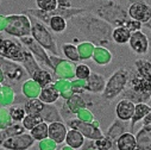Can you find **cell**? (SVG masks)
I'll return each mask as SVG.
<instances>
[{
    "instance_id": "7c38bea8",
    "label": "cell",
    "mask_w": 151,
    "mask_h": 150,
    "mask_svg": "<svg viewBox=\"0 0 151 150\" xmlns=\"http://www.w3.org/2000/svg\"><path fill=\"white\" fill-rule=\"evenodd\" d=\"M105 85H106V80H105V78L102 76V75L91 73L88 79L85 80L83 89L93 92V93H99V92H104Z\"/></svg>"
},
{
    "instance_id": "1f68e13d",
    "label": "cell",
    "mask_w": 151,
    "mask_h": 150,
    "mask_svg": "<svg viewBox=\"0 0 151 150\" xmlns=\"http://www.w3.org/2000/svg\"><path fill=\"white\" fill-rule=\"evenodd\" d=\"M23 128L26 129V130H32L36 125H38L40 123H42V117L41 116H29V115H25V117L23 118Z\"/></svg>"
},
{
    "instance_id": "83f0119b",
    "label": "cell",
    "mask_w": 151,
    "mask_h": 150,
    "mask_svg": "<svg viewBox=\"0 0 151 150\" xmlns=\"http://www.w3.org/2000/svg\"><path fill=\"white\" fill-rule=\"evenodd\" d=\"M62 53L65 56V58L70 62H79L80 57L78 54V48L73 43H64L62 45Z\"/></svg>"
},
{
    "instance_id": "d6a6232c",
    "label": "cell",
    "mask_w": 151,
    "mask_h": 150,
    "mask_svg": "<svg viewBox=\"0 0 151 150\" xmlns=\"http://www.w3.org/2000/svg\"><path fill=\"white\" fill-rule=\"evenodd\" d=\"M9 115L14 122H22L23 118L25 117V111L24 107L20 105H13L9 110Z\"/></svg>"
},
{
    "instance_id": "44dd1931",
    "label": "cell",
    "mask_w": 151,
    "mask_h": 150,
    "mask_svg": "<svg viewBox=\"0 0 151 150\" xmlns=\"http://www.w3.org/2000/svg\"><path fill=\"white\" fill-rule=\"evenodd\" d=\"M117 146L119 150H136L137 141L132 133H123L117 142Z\"/></svg>"
},
{
    "instance_id": "52a82bcc",
    "label": "cell",
    "mask_w": 151,
    "mask_h": 150,
    "mask_svg": "<svg viewBox=\"0 0 151 150\" xmlns=\"http://www.w3.org/2000/svg\"><path fill=\"white\" fill-rule=\"evenodd\" d=\"M127 16L130 19L136 20L140 24H149L151 19V9L149 4L136 1L129 6Z\"/></svg>"
},
{
    "instance_id": "2e32d148",
    "label": "cell",
    "mask_w": 151,
    "mask_h": 150,
    "mask_svg": "<svg viewBox=\"0 0 151 150\" xmlns=\"http://www.w3.org/2000/svg\"><path fill=\"white\" fill-rule=\"evenodd\" d=\"M92 58L94 60V62L96 64L105 66V64H108L112 61V53L102 45H95Z\"/></svg>"
},
{
    "instance_id": "4fadbf2b",
    "label": "cell",
    "mask_w": 151,
    "mask_h": 150,
    "mask_svg": "<svg viewBox=\"0 0 151 150\" xmlns=\"http://www.w3.org/2000/svg\"><path fill=\"white\" fill-rule=\"evenodd\" d=\"M134 112V102L129 99H123L117 104L116 115L120 120H131Z\"/></svg>"
},
{
    "instance_id": "836d02e7",
    "label": "cell",
    "mask_w": 151,
    "mask_h": 150,
    "mask_svg": "<svg viewBox=\"0 0 151 150\" xmlns=\"http://www.w3.org/2000/svg\"><path fill=\"white\" fill-rule=\"evenodd\" d=\"M125 27L130 31V32H134V31H142V27H143V24L136 22V20H132V19H129L127 23L125 24Z\"/></svg>"
},
{
    "instance_id": "5b68a950",
    "label": "cell",
    "mask_w": 151,
    "mask_h": 150,
    "mask_svg": "<svg viewBox=\"0 0 151 150\" xmlns=\"http://www.w3.org/2000/svg\"><path fill=\"white\" fill-rule=\"evenodd\" d=\"M129 76H130V73L125 68H120L116 70L112 76L108 79V81H106L102 95L106 99H113L117 95H119L126 87Z\"/></svg>"
},
{
    "instance_id": "6da1fadb",
    "label": "cell",
    "mask_w": 151,
    "mask_h": 150,
    "mask_svg": "<svg viewBox=\"0 0 151 150\" xmlns=\"http://www.w3.org/2000/svg\"><path fill=\"white\" fill-rule=\"evenodd\" d=\"M70 20L76 25L79 31L85 37L91 40L89 42H92L93 44L96 43L104 47V44L112 42L111 33L113 27L106 22H104L102 19H100L96 14H93L86 11L85 13L74 17Z\"/></svg>"
},
{
    "instance_id": "8992f818",
    "label": "cell",
    "mask_w": 151,
    "mask_h": 150,
    "mask_svg": "<svg viewBox=\"0 0 151 150\" xmlns=\"http://www.w3.org/2000/svg\"><path fill=\"white\" fill-rule=\"evenodd\" d=\"M19 43L33 56V58L37 61L38 64H44L49 68H51L54 70V66L51 64V61L49 58V54L37 43L31 36H26V37H22L18 40Z\"/></svg>"
},
{
    "instance_id": "3957f363",
    "label": "cell",
    "mask_w": 151,
    "mask_h": 150,
    "mask_svg": "<svg viewBox=\"0 0 151 150\" xmlns=\"http://www.w3.org/2000/svg\"><path fill=\"white\" fill-rule=\"evenodd\" d=\"M29 18L31 22V37L47 53H50V55L58 56V49H57L56 42L54 40L51 32L48 30L47 25H44L42 22L37 20L36 18L31 16H29Z\"/></svg>"
},
{
    "instance_id": "d590c367",
    "label": "cell",
    "mask_w": 151,
    "mask_h": 150,
    "mask_svg": "<svg viewBox=\"0 0 151 150\" xmlns=\"http://www.w3.org/2000/svg\"><path fill=\"white\" fill-rule=\"evenodd\" d=\"M5 26H6V17L0 14V33L5 30Z\"/></svg>"
},
{
    "instance_id": "ba28073f",
    "label": "cell",
    "mask_w": 151,
    "mask_h": 150,
    "mask_svg": "<svg viewBox=\"0 0 151 150\" xmlns=\"http://www.w3.org/2000/svg\"><path fill=\"white\" fill-rule=\"evenodd\" d=\"M33 142L35 141L30 135L20 133L7 138L5 142L1 143V146L7 150H26L33 144Z\"/></svg>"
},
{
    "instance_id": "277c9868",
    "label": "cell",
    "mask_w": 151,
    "mask_h": 150,
    "mask_svg": "<svg viewBox=\"0 0 151 150\" xmlns=\"http://www.w3.org/2000/svg\"><path fill=\"white\" fill-rule=\"evenodd\" d=\"M6 17V26L4 32L11 35L16 38L31 36V22L29 16L22 14H9Z\"/></svg>"
},
{
    "instance_id": "4dcf8cb0",
    "label": "cell",
    "mask_w": 151,
    "mask_h": 150,
    "mask_svg": "<svg viewBox=\"0 0 151 150\" xmlns=\"http://www.w3.org/2000/svg\"><path fill=\"white\" fill-rule=\"evenodd\" d=\"M37 10L44 12H51L57 9V0H36Z\"/></svg>"
},
{
    "instance_id": "9a60e30c",
    "label": "cell",
    "mask_w": 151,
    "mask_h": 150,
    "mask_svg": "<svg viewBox=\"0 0 151 150\" xmlns=\"http://www.w3.org/2000/svg\"><path fill=\"white\" fill-rule=\"evenodd\" d=\"M58 98H60V93L56 89L54 84L41 88V92H40V95H38V99L44 105H52Z\"/></svg>"
},
{
    "instance_id": "f1b7e54d",
    "label": "cell",
    "mask_w": 151,
    "mask_h": 150,
    "mask_svg": "<svg viewBox=\"0 0 151 150\" xmlns=\"http://www.w3.org/2000/svg\"><path fill=\"white\" fill-rule=\"evenodd\" d=\"M41 92V87L37 85L33 80H29L25 82L24 85V94L26 97H29V99H33V98H38Z\"/></svg>"
},
{
    "instance_id": "ffe728a7",
    "label": "cell",
    "mask_w": 151,
    "mask_h": 150,
    "mask_svg": "<svg viewBox=\"0 0 151 150\" xmlns=\"http://www.w3.org/2000/svg\"><path fill=\"white\" fill-rule=\"evenodd\" d=\"M31 80H33L37 85H38L41 88L43 87H47L49 85L52 84V76L51 74L48 71V70H44V69H38L32 76H31Z\"/></svg>"
},
{
    "instance_id": "ac0fdd59",
    "label": "cell",
    "mask_w": 151,
    "mask_h": 150,
    "mask_svg": "<svg viewBox=\"0 0 151 150\" xmlns=\"http://www.w3.org/2000/svg\"><path fill=\"white\" fill-rule=\"evenodd\" d=\"M130 36H131V32L125 26H118V27H113L112 33H111V38L114 43L123 45L129 42Z\"/></svg>"
},
{
    "instance_id": "7402d4cb",
    "label": "cell",
    "mask_w": 151,
    "mask_h": 150,
    "mask_svg": "<svg viewBox=\"0 0 151 150\" xmlns=\"http://www.w3.org/2000/svg\"><path fill=\"white\" fill-rule=\"evenodd\" d=\"M42 117V120L44 123L50 122V123H55V122H60L61 120V116L58 113V111L56 107L51 106V105H44L42 113L40 115Z\"/></svg>"
},
{
    "instance_id": "e575fe53",
    "label": "cell",
    "mask_w": 151,
    "mask_h": 150,
    "mask_svg": "<svg viewBox=\"0 0 151 150\" xmlns=\"http://www.w3.org/2000/svg\"><path fill=\"white\" fill-rule=\"evenodd\" d=\"M71 3L70 0H57V9L60 10H68L71 9Z\"/></svg>"
},
{
    "instance_id": "7a4b0ae2",
    "label": "cell",
    "mask_w": 151,
    "mask_h": 150,
    "mask_svg": "<svg viewBox=\"0 0 151 150\" xmlns=\"http://www.w3.org/2000/svg\"><path fill=\"white\" fill-rule=\"evenodd\" d=\"M96 16L109 24L112 27L125 26V24L130 19L127 16V11L114 0H108V1L101 4L96 11Z\"/></svg>"
},
{
    "instance_id": "f546056e",
    "label": "cell",
    "mask_w": 151,
    "mask_h": 150,
    "mask_svg": "<svg viewBox=\"0 0 151 150\" xmlns=\"http://www.w3.org/2000/svg\"><path fill=\"white\" fill-rule=\"evenodd\" d=\"M91 68L87 66V64H83V63H80L75 67V70H74V76H76L78 80H87L88 76L91 75Z\"/></svg>"
},
{
    "instance_id": "484cf974",
    "label": "cell",
    "mask_w": 151,
    "mask_h": 150,
    "mask_svg": "<svg viewBox=\"0 0 151 150\" xmlns=\"http://www.w3.org/2000/svg\"><path fill=\"white\" fill-rule=\"evenodd\" d=\"M30 136L33 138V141H43L48 138V124L42 122L36 125L32 130H30Z\"/></svg>"
},
{
    "instance_id": "e0dca14e",
    "label": "cell",
    "mask_w": 151,
    "mask_h": 150,
    "mask_svg": "<svg viewBox=\"0 0 151 150\" xmlns=\"http://www.w3.org/2000/svg\"><path fill=\"white\" fill-rule=\"evenodd\" d=\"M22 63H23V68L25 69V71L30 75V78L32 76V75L38 70V69H41L42 67L37 63V61L33 58V56L24 48V53H23V61H22Z\"/></svg>"
},
{
    "instance_id": "8fae6325",
    "label": "cell",
    "mask_w": 151,
    "mask_h": 150,
    "mask_svg": "<svg viewBox=\"0 0 151 150\" xmlns=\"http://www.w3.org/2000/svg\"><path fill=\"white\" fill-rule=\"evenodd\" d=\"M0 69H1L4 76H7L11 80H20L25 74V69L23 68V66L13 61H3V63L0 64Z\"/></svg>"
},
{
    "instance_id": "d4e9b609",
    "label": "cell",
    "mask_w": 151,
    "mask_h": 150,
    "mask_svg": "<svg viewBox=\"0 0 151 150\" xmlns=\"http://www.w3.org/2000/svg\"><path fill=\"white\" fill-rule=\"evenodd\" d=\"M76 48H78V54H79L80 61L81 60H88V58H92V55H93L95 44H93L89 41H86V42L80 43Z\"/></svg>"
},
{
    "instance_id": "cb8c5ba5",
    "label": "cell",
    "mask_w": 151,
    "mask_h": 150,
    "mask_svg": "<svg viewBox=\"0 0 151 150\" xmlns=\"http://www.w3.org/2000/svg\"><path fill=\"white\" fill-rule=\"evenodd\" d=\"M149 113H150V106L149 105H146L144 102H137V104H134V112H133V116L131 118L132 125H134L136 123H138L142 118H144Z\"/></svg>"
},
{
    "instance_id": "4316f807",
    "label": "cell",
    "mask_w": 151,
    "mask_h": 150,
    "mask_svg": "<svg viewBox=\"0 0 151 150\" xmlns=\"http://www.w3.org/2000/svg\"><path fill=\"white\" fill-rule=\"evenodd\" d=\"M136 69H137V74L139 76L150 80V74H151V64L150 61L144 60V58H139L136 61Z\"/></svg>"
},
{
    "instance_id": "d6986e66",
    "label": "cell",
    "mask_w": 151,
    "mask_h": 150,
    "mask_svg": "<svg viewBox=\"0 0 151 150\" xmlns=\"http://www.w3.org/2000/svg\"><path fill=\"white\" fill-rule=\"evenodd\" d=\"M43 107H44V104L38 98H33V99H29L25 102L24 111H25V115H29V116H40L43 111Z\"/></svg>"
},
{
    "instance_id": "5bb4252c",
    "label": "cell",
    "mask_w": 151,
    "mask_h": 150,
    "mask_svg": "<svg viewBox=\"0 0 151 150\" xmlns=\"http://www.w3.org/2000/svg\"><path fill=\"white\" fill-rule=\"evenodd\" d=\"M67 133H68L67 132V128L61 122L50 123L48 125V137L51 138L56 143H62L65 139Z\"/></svg>"
},
{
    "instance_id": "8d00e7d4",
    "label": "cell",
    "mask_w": 151,
    "mask_h": 150,
    "mask_svg": "<svg viewBox=\"0 0 151 150\" xmlns=\"http://www.w3.org/2000/svg\"><path fill=\"white\" fill-rule=\"evenodd\" d=\"M1 87H3V85H1V84H0V89H1Z\"/></svg>"
},
{
    "instance_id": "9c48e42d",
    "label": "cell",
    "mask_w": 151,
    "mask_h": 150,
    "mask_svg": "<svg viewBox=\"0 0 151 150\" xmlns=\"http://www.w3.org/2000/svg\"><path fill=\"white\" fill-rule=\"evenodd\" d=\"M127 44L130 45L132 51H134L136 54H139V55L146 54V51L149 50V38L143 31L131 32Z\"/></svg>"
},
{
    "instance_id": "603a6c76",
    "label": "cell",
    "mask_w": 151,
    "mask_h": 150,
    "mask_svg": "<svg viewBox=\"0 0 151 150\" xmlns=\"http://www.w3.org/2000/svg\"><path fill=\"white\" fill-rule=\"evenodd\" d=\"M49 29L55 33H62L67 29V20L61 16H52L49 18L48 24Z\"/></svg>"
},
{
    "instance_id": "30bf717a",
    "label": "cell",
    "mask_w": 151,
    "mask_h": 150,
    "mask_svg": "<svg viewBox=\"0 0 151 150\" xmlns=\"http://www.w3.org/2000/svg\"><path fill=\"white\" fill-rule=\"evenodd\" d=\"M69 126L73 128L75 131H78L79 133H83L87 137L92 138V139H101L102 138V133L100 132V130H98L96 128H94L93 125L80 120V119H71L68 122Z\"/></svg>"
}]
</instances>
